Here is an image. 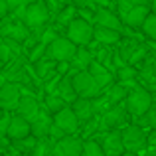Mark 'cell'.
<instances>
[{
  "instance_id": "4316f807",
  "label": "cell",
  "mask_w": 156,
  "mask_h": 156,
  "mask_svg": "<svg viewBox=\"0 0 156 156\" xmlns=\"http://www.w3.org/2000/svg\"><path fill=\"white\" fill-rule=\"evenodd\" d=\"M53 144H55V140H53V138H50V136L38 138V142H36L32 154H36V156H48V154L53 152Z\"/></svg>"
},
{
  "instance_id": "ac0fdd59",
  "label": "cell",
  "mask_w": 156,
  "mask_h": 156,
  "mask_svg": "<svg viewBox=\"0 0 156 156\" xmlns=\"http://www.w3.org/2000/svg\"><path fill=\"white\" fill-rule=\"evenodd\" d=\"M150 14V6H142V4H133V8H130L129 12H126L125 16H122V24L125 26H130V28H142V24H144L146 16Z\"/></svg>"
},
{
  "instance_id": "2e32d148",
  "label": "cell",
  "mask_w": 156,
  "mask_h": 156,
  "mask_svg": "<svg viewBox=\"0 0 156 156\" xmlns=\"http://www.w3.org/2000/svg\"><path fill=\"white\" fill-rule=\"evenodd\" d=\"M51 122H53L51 113L42 105V111H40V115L30 122V125H32V134H34L36 138H44V136H48V134H50V126H51Z\"/></svg>"
},
{
  "instance_id": "8fae6325",
  "label": "cell",
  "mask_w": 156,
  "mask_h": 156,
  "mask_svg": "<svg viewBox=\"0 0 156 156\" xmlns=\"http://www.w3.org/2000/svg\"><path fill=\"white\" fill-rule=\"evenodd\" d=\"M53 122H55V125H59L67 134L77 133V130H79V126H81V121L77 119L75 111H73L71 107H67V105H65L63 109H59L57 113H53Z\"/></svg>"
},
{
  "instance_id": "d590c367",
  "label": "cell",
  "mask_w": 156,
  "mask_h": 156,
  "mask_svg": "<svg viewBox=\"0 0 156 156\" xmlns=\"http://www.w3.org/2000/svg\"><path fill=\"white\" fill-rule=\"evenodd\" d=\"M46 44H42V42H38L34 48H32V51H30V61L32 63H36L38 59H42L44 55H46Z\"/></svg>"
},
{
  "instance_id": "f907efd6",
  "label": "cell",
  "mask_w": 156,
  "mask_h": 156,
  "mask_svg": "<svg viewBox=\"0 0 156 156\" xmlns=\"http://www.w3.org/2000/svg\"><path fill=\"white\" fill-rule=\"evenodd\" d=\"M2 65H4V63H2V61H0V71H2Z\"/></svg>"
},
{
  "instance_id": "836d02e7",
  "label": "cell",
  "mask_w": 156,
  "mask_h": 156,
  "mask_svg": "<svg viewBox=\"0 0 156 156\" xmlns=\"http://www.w3.org/2000/svg\"><path fill=\"white\" fill-rule=\"evenodd\" d=\"M75 16H77V8L71 4V6L63 8V10H61L59 14H57V24H59V26H65V28H67V24L71 22V20L75 18Z\"/></svg>"
},
{
  "instance_id": "8992f818",
  "label": "cell",
  "mask_w": 156,
  "mask_h": 156,
  "mask_svg": "<svg viewBox=\"0 0 156 156\" xmlns=\"http://www.w3.org/2000/svg\"><path fill=\"white\" fill-rule=\"evenodd\" d=\"M122 142H125V150L129 152H142L148 144V134L144 133L142 125H126L122 130Z\"/></svg>"
},
{
  "instance_id": "681fc988",
  "label": "cell",
  "mask_w": 156,
  "mask_h": 156,
  "mask_svg": "<svg viewBox=\"0 0 156 156\" xmlns=\"http://www.w3.org/2000/svg\"><path fill=\"white\" fill-rule=\"evenodd\" d=\"M154 71H156V57H154Z\"/></svg>"
},
{
  "instance_id": "60d3db41",
  "label": "cell",
  "mask_w": 156,
  "mask_h": 156,
  "mask_svg": "<svg viewBox=\"0 0 156 156\" xmlns=\"http://www.w3.org/2000/svg\"><path fill=\"white\" fill-rule=\"evenodd\" d=\"M32 0H8V6H10V10H18V8H24L28 6Z\"/></svg>"
},
{
  "instance_id": "c3c4849f",
  "label": "cell",
  "mask_w": 156,
  "mask_h": 156,
  "mask_svg": "<svg viewBox=\"0 0 156 156\" xmlns=\"http://www.w3.org/2000/svg\"><path fill=\"white\" fill-rule=\"evenodd\" d=\"M150 12H154V14H156V0H152V4H150Z\"/></svg>"
},
{
  "instance_id": "d6986e66",
  "label": "cell",
  "mask_w": 156,
  "mask_h": 156,
  "mask_svg": "<svg viewBox=\"0 0 156 156\" xmlns=\"http://www.w3.org/2000/svg\"><path fill=\"white\" fill-rule=\"evenodd\" d=\"M32 134V125L28 119H24L22 115H14L10 119V126H8V138L12 140H18V138H24Z\"/></svg>"
},
{
  "instance_id": "7c38bea8",
  "label": "cell",
  "mask_w": 156,
  "mask_h": 156,
  "mask_svg": "<svg viewBox=\"0 0 156 156\" xmlns=\"http://www.w3.org/2000/svg\"><path fill=\"white\" fill-rule=\"evenodd\" d=\"M32 34V30L26 26L24 20H14V22H6L0 26V38H10L16 42H26V38Z\"/></svg>"
},
{
  "instance_id": "cb8c5ba5",
  "label": "cell",
  "mask_w": 156,
  "mask_h": 156,
  "mask_svg": "<svg viewBox=\"0 0 156 156\" xmlns=\"http://www.w3.org/2000/svg\"><path fill=\"white\" fill-rule=\"evenodd\" d=\"M140 48V40L138 38H130V36H126V38L119 40V53H121V57L129 63L130 55H133L134 51Z\"/></svg>"
},
{
  "instance_id": "ba28073f",
  "label": "cell",
  "mask_w": 156,
  "mask_h": 156,
  "mask_svg": "<svg viewBox=\"0 0 156 156\" xmlns=\"http://www.w3.org/2000/svg\"><path fill=\"white\" fill-rule=\"evenodd\" d=\"M53 156H79L83 154V138L73 134H65L63 138L55 140L53 144Z\"/></svg>"
},
{
  "instance_id": "30bf717a",
  "label": "cell",
  "mask_w": 156,
  "mask_h": 156,
  "mask_svg": "<svg viewBox=\"0 0 156 156\" xmlns=\"http://www.w3.org/2000/svg\"><path fill=\"white\" fill-rule=\"evenodd\" d=\"M101 146L107 156H119L125 152V142H122V130L121 129H109L101 134Z\"/></svg>"
},
{
  "instance_id": "4dcf8cb0",
  "label": "cell",
  "mask_w": 156,
  "mask_h": 156,
  "mask_svg": "<svg viewBox=\"0 0 156 156\" xmlns=\"http://www.w3.org/2000/svg\"><path fill=\"white\" fill-rule=\"evenodd\" d=\"M103 146L95 138H87L83 140V156H103Z\"/></svg>"
},
{
  "instance_id": "5b68a950",
  "label": "cell",
  "mask_w": 156,
  "mask_h": 156,
  "mask_svg": "<svg viewBox=\"0 0 156 156\" xmlns=\"http://www.w3.org/2000/svg\"><path fill=\"white\" fill-rule=\"evenodd\" d=\"M129 115L130 113H129V109H126L125 101L109 107V109L101 115V130L99 133H105V130H109V129H121V126H125Z\"/></svg>"
},
{
  "instance_id": "3957f363",
  "label": "cell",
  "mask_w": 156,
  "mask_h": 156,
  "mask_svg": "<svg viewBox=\"0 0 156 156\" xmlns=\"http://www.w3.org/2000/svg\"><path fill=\"white\" fill-rule=\"evenodd\" d=\"M50 18H51V10L44 0H32L26 6V12H24V22L30 30L44 28V24Z\"/></svg>"
},
{
  "instance_id": "9a60e30c",
  "label": "cell",
  "mask_w": 156,
  "mask_h": 156,
  "mask_svg": "<svg viewBox=\"0 0 156 156\" xmlns=\"http://www.w3.org/2000/svg\"><path fill=\"white\" fill-rule=\"evenodd\" d=\"M40 111H42V105L38 103V99H36V97L28 95V93L20 97L18 107H16V113L22 115L24 119H28L30 122H32V121H34V119L40 115Z\"/></svg>"
},
{
  "instance_id": "5bb4252c",
  "label": "cell",
  "mask_w": 156,
  "mask_h": 156,
  "mask_svg": "<svg viewBox=\"0 0 156 156\" xmlns=\"http://www.w3.org/2000/svg\"><path fill=\"white\" fill-rule=\"evenodd\" d=\"M95 26H105V28H115V30L121 32L122 30V20L117 12H111L109 8L101 6L95 10V18H93Z\"/></svg>"
},
{
  "instance_id": "f6af8a7d",
  "label": "cell",
  "mask_w": 156,
  "mask_h": 156,
  "mask_svg": "<svg viewBox=\"0 0 156 156\" xmlns=\"http://www.w3.org/2000/svg\"><path fill=\"white\" fill-rule=\"evenodd\" d=\"M44 2H46L48 6H50V10H51V12L59 8V0H44Z\"/></svg>"
},
{
  "instance_id": "e575fe53",
  "label": "cell",
  "mask_w": 156,
  "mask_h": 156,
  "mask_svg": "<svg viewBox=\"0 0 156 156\" xmlns=\"http://www.w3.org/2000/svg\"><path fill=\"white\" fill-rule=\"evenodd\" d=\"M16 57V53L12 51V48L6 44V40H0V61L2 63H10V59H14Z\"/></svg>"
},
{
  "instance_id": "d6a6232c",
  "label": "cell",
  "mask_w": 156,
  "mask_h": 156,
  "mask_svg": "<svg viewBox=\"0 0 156 156\" xmlns=\"http://www.w3.org/2000/svg\"><path fill=\"white\" fill-rule=\"evenodd\" d=\"M142 32H144L146 38L156 40V14L154 12H150V14L146 16L144 24H142Z\"/></svg>"
},
{
  "instance_id": "ee69618b",
  "label": "cell",
  "mask_w": 156,
  "mask_h": 156,
  "mask_svg": "<svg viewBox=\"0 0 156 156\" xmlns=\"http://www.w3.org/2000/svg\"><path fill=\"white\" fill-rule=\"evenodd\" d=\"M148 146L156 148V129H152V133L148 134Z\"/></svg>"
},
{
  "instance_id": "7dc6e473",
  "label": "cell",
  "mask_w": 156,
  "mask_h": 156,
  "mask_svg": "<svg viewBox=\"0 0 156 156\" xmlns=\"http://www.w3.org/2000/svg\"><path fill=\"white\" fill-rule=\"evenodd\" d=\"M97 4H101V6H109V0H95Z\"/></svg>"
},
{
  "instance_id": "f35d334b",
  "label": "cell",
  "mask_w": 156,
  "mask_h": 156,
  "mask_svg": "<svg viewBox=\"0 0 156 156\" xmlns=\"http://www.w3.org/2000/svg\"><path fill=\"white\" fill-rule=\"evenodd\" d=\"M65 134H67V133H65V130L61 129L59 125L51 122V126H50V134H48V136H50V138H53V140H59V138H63Z\"/></svg>"
},
{
  "instance_id": "277c9868",
  "label": "cell",
  "mask_w": 156,
  "mask_h": 156,
  "mask_svg": "<svg viewBox=\"0 0 156 156\" xmlns=\"http://www.w3.org/2000/svg\"><path fill=\"white\" fill-rule=\"evenodd\" d=\"M93 30H95V24L93 22L81 18V16L79 18L75 16V18L67 24V38L71 40V42H75L77 46H87L93 40Z\"/></svg>"
},
{
  "instance_id": "9c48e42d",
  "label": "cell",
  "mask_w": 156,
  "mask_h": 156,
  "mask_svg": "<svg viewBox=\"0 0 156 156\" xmlns=\"http://www.w3.org/2000/svg\"><path fill=\"white\" fill-rule=\"evenodd\" d=\"M20 97H22V87L18 81H6L4 85H0V107H2V111H16Z\"/></svg>"
},
{
  "instance_id": "d4e9b609",
  "label": "cell",
  "mask_w": 156,
  "mask_h": 156,
  "mask_svg": "<svg viewBox=\"0 0 156 156\" xmlns=\"http://www.w3.org/2000/svg\"><path fill=\"white\" fill-rule=\"evenodd\" d=\"M126 93H129V89H126L121 81H119V83L109 85V87L105 89V95H107V99H109L111 107L117 105V103H121V101H125L126 99Z\"/></svg>"
},
{
  "instance_id": "603a6c76",
  "label": "cell",
  "mask_w": 156,
  "mask_h": 156,
  "mask_svg": "<svg viewBox=\"0 0 156 156\" xmlns=\"http://www.w3.org/2000/svg\"><path fill=\"white\" fill-rule=\"evenodd\" d=\"M34 65H36V77H38V79H42V81H46V79H50L53 73H55L57 61L51 59V57H46V55H44L42 59H38Z\"/></svg>"
},
{
  "instance_id": "1f68e13d",
  "label": "cell",
  "mask_w": 156,
  "mask_h": 156,
  "mask_svg": "<svg viewBox=\"0 0 156 156\" xmlns=\"http://www.w3.org/2000/svg\"><path fill=\"white\" fill-rule=\"evenodd\" d=\"M16 146V150H20V152H32L36 146V142H38V138L34 136V134H28V136L24 138H18V140H12Z\"/></svg>"
},
{
  "instance_id": "44dd1931",
  "label": "cell",
  "mask_w": 156,
  "mask_h": 156,
  "mask_svg": "<svg viewBox=\"0 0 156 156\" xmlns=\"http://www.w3.org/2000/svg\"><path fill=\"white\" fill-rule=\"evenodd\" d=\"M93 40L99 46H115L121 40V32L115 28H105V26H95L93 30Z\"/></svg>"
},
{
  "instance_id": "ab89813d",
  "label": "cell",
  "mask_w": 156,
  "mask_h": 156,
  "mask_svg": "<svg viewBox=\"0 0 156 156\" xmlns=\"http://www.w3.org/2000/svg\"><path fill=\"white\" fill-rule=\"evenodd\" d=\"M130 8H133V0H117V14L121 16V18L130 10Z\"/></svg>"
},
{
  "instance_id": "b9f144b4",
  "label": "cell",
  "mask_w": 156,
  "mask_h": 156,
  "mask_svg": "<svg viewBox=\"0 0 156 156\" xmlns=\"http://www.w3.org/2000/svg\"><path fill=\"white\" fill-rule=\"evenodd\" d=\"M71 4L81 10V8H91L93 4H95V0H71Z\"/></svg>"
},
{
  "instance_id": "8d00e7d4",
  "label": "cell",
  "mask_w": 156,
  "mask_h": 156,
  "mask_svg": "<svg viewBox=\"0 0 156 156\" xmlns=\"http://www.w3.org/2000/svg\"><path fill=\"white\" fill-rule=\"evenodd\" d=\"M10 115H8V111H4L2 115H0V140L2 138L8 136V126H10Z\"/></svg>"
},
{
  "instance_id": "7402d4cb",
  "label": "cell",
  "mask_w": 156,
  "mask_h": 156,
  "mask_svg": "<svg viewBox=\"0 0 156 156\" xmlns=\"http://www.w3.org/2000/svg\"><path fill=\"white\" fill-rule=\"evenodd\" d=\"M95 59V53H93L89 48H85V46H77V50H75V55L71 57V65L75 69H87L89 67V63Z\"/></svg>"
},
{
  "instance_id": "f546056e",
  "label": "cell",
  "mask_w": 156,
  "mask_h": 156,
  "mask_svg": "<svg viewBox=\"0 0 156 156\" xmlns=\"http://www.w3.org/2000/svg\"><path fill=\"white\" fill-rule=\"evenodd\" d=\"M138 125L148 126V129H156V101H152V105L146 109L144 115L138 117Z\"/></svg>"
},
{
  "instance_id": "e0dca14e",
  "label": "cell",
  "mask_w": 156,
  "mask_h": 156,
  "mask_svg": "<svg viewBox=\"0 0 156 156\" xmlns=\"http://www.w3.org/2000/svg\"><path fill=\"white\" fill-rule=\"evenodd\" d=\"M77 69L73 67L69 73H65V75H61V79H59V83H57V87H55V93L61 97V99L65 101L67 105H71L73 101L77 99V91H75V87H73V81H71V75L75 73Z\"/></svg>"
},
{
  "instance_id": "bcb514c9",
  "label": "cell",
  "mask_w": 156,
  "mask_h": 156,
  "mask_svg": "<svg viewBox=\"0 0 156 156\" xmlns=\"http://www.w3.org/2000/svg\"><path fill=\"white\" fill-rule=\"evenodd\" d=\"M133 4H142V6H150L152 0H133Z\"/></svg>"
},
{
  "instance_id": "484cf974",
  "label": "cell",
  "mask_w": 156,
  "mask_h": 156,
  "mask_svg": "<svg viewBox=\"0 0 156 156\" xmlns=\"http://www.w3.org/2000/svg\"><path fill=\"white\" fill-rule=\"evenodd\" d=\"M138 79H142L148 85L156 83V71H154V59L152 57H146V59L138 65Z\"/></svg>"
},
{
  "instance_id": "74e56055",
  "label": "cell",
  "mask_w": 156,
  "mask_h": 156,
  "mask_svg": "<svg viewBox=\"0 0 156 156\" xmlns=\"http://www.w3.org/2000/svg\"><path fill=\"white\" fill-rule=\"evenodd\" d=\"M57 38V32L53 30V28H48V30H42V34H40V42L42 44H50V42H53V40Z\"/></svg>"
},
{
  "instance_id": "4fadbf2b",
  "label": "cell",
  "mask_w": 156,
  "mask_h": 156,
  "mask_svg": "<svg viewBox=\"0 0 156 156\" xmlns=\"http://www.w3.org/2000/svg\"><path fill=\"white\" fill-rule=\"evenodd\" d=\"M87 69L91 71V75L95 77V81L99 83V87L103 89V91L109 87V85H113L115 79H117V77H115V73H113V69H109L107 65H103L101 61H97V59H93L91 63H89Z\"/></svg>"
},
{
  "instance_id": "7bdbcfd3",
  "label": "cell",
  "mask_w": 156,
  "mask_h": 156,
  "mask_svg": "<svg viewBox=\"0 0 156 156\" xmlns=\"http://www.w3.org/2000/svg\"><path fill=\"white\" fill-rule=\"evenodd\" d=\"M8 12H10V6H8V0H0V18L8 16Z\"/></svg>"
},
{
  "instance_id": "f1b7e54d",
  "label": "cell",
  "mask_w": 156,
  "mask_h": 156,
  "mask_svg": "<svg viewBox=\"0 0 156 156\" xmlns=\"http://www.w3.org/2000/svg\"><path fill=\"white\" fill-rule=\"evenodd\" d=\"M117 79L119 81H130V79H138V67L133 63H125L122 67L117 69Z\"/></svg>"
},
{
  "instance_id": "83f0119b",
  "label": "cell",
  "mask_w": 156,
  "mask_h": 156,
  "mask_svg": "<svg viewBox=\"0 0 156 156\" xmlns=\"http://www.w3.org/2000/svg\"><path fill=\"white\" fill-rule=\"evenodd\" d=\"M65 105H67V103H65V101L61 99V97L57 95L55 91H53V93H48L46 99H44V107H46V109L50 111L51 115H53V113H57L59 109H63Z\"/></svg>"
},
{
  "instance_id": "6da1fadb",
  "label": "cell",
  "mask_w": 156,
  "mask_h": 156,
  "mask_svg": "<svg viewBox=\"0 0 156 156\" xmlns=\"http://www.w3.org/2000/svg\"><path fill=\"white\" fill-rule=\"evenodd\" d=\"M126 109H129V113L133 115V117H140V115L146 113V109H148L150 105H152V95H150L148 89L140 87V85H134L133 89H130L129 93H126Z\"/></svg>"
},
{
  "instance_id": "52a82bcc",
  "label": "cell",
  "mask_w": 156,
  "mask_h": 156,
  "mask_svg": "<svg viewBox=\"0 0 156 156\" xmlns=\"http://www.w3.org/2000/svg\"><path fill=\"white\" fill-rule=\"evenodd\" d=\"M75 50H77V44L75 42H71L67 36H65V38L57 36L53 42L48 44L46 57H51V59H55V61H63V59L71 61V57L75 55Z\"/></svg>"
},
{
  "instance_id": "7a4b0ae2",
  "label": "cell",
  "mask_w": 156,
  "mask_h": 156,
  "mask_svg": "<svg viewBox=\"0 0 156 156\" xmlns=\"http://www.w3.org/2000/svg\"><path fill=\"white\" fill-rule=\"evenodd\" d=\"M71 81H73V87H75L79 97H91L93 99V97L103 93V89L99 87V83L95 81V77L91 75L89 69H77L71 75Z\"/></svg>"
},
{
  "instance_id": "ffe728a7",
  "label": "cell",
  "mask_w": 156,
  "mask_h": 156,
  "mask_svg": "<svg viewBox=\"0 0 156 156\" xmlns=\"http://www.w3.org/2000/svg\"><path fill=\"white\" fill-rule=\"evenodd\" d=\"M71 109L75 111L77 119H79L81 122L89 121L93 115H97L95 105H93V99H91V97H77V99L71 103Z\"/></svg>"
}]
</instances>
